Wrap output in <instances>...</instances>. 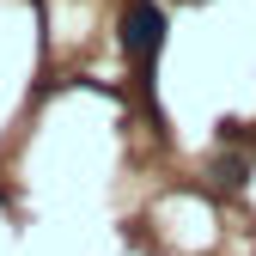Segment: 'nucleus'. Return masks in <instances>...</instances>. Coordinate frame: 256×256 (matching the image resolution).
Listing matches in <instances>:
<instances>
[{"mask_svg": "<svg viewBox=\"0 0 256 256\" xmlns=\"http://www.w3.org/2000/svg\"><path fill=\"white\" fill-rule=\"evenodd\" d=\"M165 30H171V18H165L158 0H128V6H122V49L134 61H158Z\"/></svg>", "mask_w": 256, "mask_h": 256, "instance_id": "nucleus-1", "label": "nucleus"}, {"mask_svg": "<svg viewBox=\"0 0 256 256\" xmlns=\"http://www.w3.org/2000/svg\"><path fill=\"white\" fill-rule=\"evenodd\" d=\"M214 171H220V183H244V177H250V158H238V152H226V158H220Z\"/></svg>", "mask_w": 256, "mask_h": 256, "instance_id": "nucleus-2", "label": "nucleus"}]
</instances>
